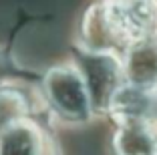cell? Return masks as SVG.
Instances as JSON below:
<instances>
[{
    "label": "cell",
    "mask_w": 157,
    "mask_h": 155,
    "mask_svg": "<svg viewBox=\"0 0 157 155\" xmlns=\"http://www.w3.org/2000/svg\"><path fill=\"white\" fill-rule=\"evenodd\" d=\"M99 22L117 45L149 41L157 32V0H107L99 8Z\"/></svg>",
    "instance_id": "cell-1"
},
{
    "label": "cell",
    "mask_w": 157,
    "mask_h": 155,
    "mask_svg": "<svg viewBox=\"0 0 157 155\" xmlns=\"http://www.w3.org/2000/svg\"><path fill=\"white\" fill-rule=\"evenodd\" d=\"M44 93L52 109L63 119L85 121L91 115V97L83 71L75 64H60L51 68L44 77Z\"/></svg>",
    "instance_id": "cell-2"
},
{
    "label": "cell",
    "mask_w": 157,
    "mask_h": 155,
    "mask_svg": "<svg viewBox=\"0 0 157 155\" xmlns=\"http://www.w3.org/2000/svg\"><path fill=\"white\" fill-rule=\"evenodd\" d=\"M121 64L117 59H113L109 52H91L89 59V68L83 73L85 83L89 89V97H91V105L107 107L111 101L113 93L121 85Z\"/></svg>",
    "instance_id": "cell-3"
},
{
    "label": "cell",
    "mask_w": 157,
    "mask_h": 155,
    "mask_svg": "<svg viewBox=\"0 0 157 155\" xmlns=\"http://www.w3.org/2000/svg\"><path fill=\"white\" fill-rule=\"evenodd\" d=\"M44 135L28 117L0 129V155H44Z\"/></svg>",
    "instance_id": "cell-4"
},
{
    "label": "cell",
    "mask_w": 157,
    "mask_h": 155,
    "mask_svg": "<svg viewBox=\"0 0 157 155\" xmlns=\"http://www.w3.org/2000/svg\"><path fill=\"white\" fill-rule=\"evenodd\" d=\"M121 71L125 73L129 85L141 89L157 85V41L149 38L133 45Z\"/></svg>",
    "instance_id": "cell-5"
},
{
    "label": "cell",
    "mask_w": 157,
    "mask_h": 155,
    "mask_svg": "<svg viewBox=\"0 0 157 155\" xmlns=\"http://www.w3.org/2000/svg\"><path fill=\"white\" fill-rule=\"evenodd\" d=\"M107 107L121 125L133 121H147V115H151V95H147L145 89L127 83L117 87Z\"/></svg>",
    "instance_id": "cell-6"
},
{
    "label": "cell",
    "mask_w": 157,
    "mask_h": 155,
    "mask_svg": "<svg viewBox=\"0 0 157 155\" xmlns=\"http://www.w3.org/2000/svg\"><path fill=\"white\" fill-rule=\"evenodd\" d=\"M117 155H157V137L147 121L123 123L115 135Z\"/></svg>",
    "instance_id": "cell-7"
},
{
    "label": "cell",
    "mask_w": 157,
    "mask_h": 155,
    "mask_svg": "<svg viewBox=\"0 0 157 155\" xmlns=\"http://www.w3.org/2000/svg\"><path fill=\"white\" fill-rule=\"evenodd\" d=\"M26 113H28L26 97L18 89L0 87V129L26 117Z\"/></svg>",
    "instance_id": "cell-8"
},
{
    "label": "cell",
    "mask_w": 157,
    "mask_h": 155,
    "mask_svg": "<svg viewBox=\"0 0 157 155\" xmlns=\"http://www.w3.org/2000/svg\"><path fill=\"white\" fill-rule=\"evenodd\" d=\"M151 113L157 117V89H155V93L151 95Z\"/></svg>",
    "instance_id": "cell-9"
},
{
    "label": "cell",
    "mask_w": 157,
    "mask_h": 155,
    "mask_svg": "<svg viewBox=\"0 0 157 155\" xmlns=\"http://www.w3.org/2000/svg\"><path fill=\"white\" fill-rule=\"evenodd\" d=\"M2 73H4V64H2V59H0V77H2Z\"/></svg>",
    "instance_id": "cell-10"
}]
</instances>
